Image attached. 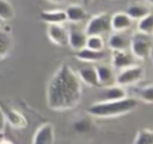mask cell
<instances>
[{"instance_id": "14", "label": "cell", "mask_w": 153, "mask_h": 144, "mask_svg": "<svg viewBox=\"0 0 153 144\" xmlns=\"http://www.w3.org/2000/svg\"><path fill=\"white\" fill-rule=\"evenodd\" d=\"M39 18L42 21L49 24H63L67 21L66 12L63 10H49L42 11L39 13Z\"/></svg>"}, {"instance_id": "17", "label": "cell", "mask_w": 153, "mask_h": 144, "mask_svg": "<svg viewBox=\"0 0 153 144\" xmlns=\"http://www.w3.org/2000/svg\"><path fill=\"white\" fill-rule=\"evenodd\" d=\"M130 38L124 32H114L109 38V48L111 50H127Z\"/></svg>"}, {"instance_id": "1", "label": "cell", "mask_w": 153, "mask_h": 144, "mask_svg": "<svg viewBox=\"0 0 153 144\" xmlns=\"http://www.w3.org/2000/svg\"><path fill=\"white\" fill-rule=\"evenodd\" d=\"M82 99V82L78 74L62 63L47 87V105L51 111L65 112L75 108Z\"/></svg>"}, {"instance_id": "24", "label": "cell", "mask_w": 153, "mask_h": 144, "mask_svg": "<svg viewBox=\"0 0 153 144\" xmlns=\"http://www.w3.org/2000/svg\"><path fill=\"white\" fill-rule=\"evenodd\" d=\"M73 126V130L80 134H85V133H88L92 129V123L90 119L87 118H80V119H76L75 121H73L72 124Z\"/></svg>"}, {"instance_id": "33", "label": "cell", "mask_w": 153, "mask_h": 144, "mask_svg": "<svg viewBox=\"0 0 153 144\" xmlns=\"http://www.w3.org/2000/svg\"><path fill=\"white\" fill-rule=\"evenodd\" d=\"M1 138H2V133H0V140H1Z\"/></svg>"}, {"instance_id": "5", "label": "cell", "mask_w": 153, "mask_h": 144, "mask_svg": "<svg viewBox=\"0 0 153 144\" xmlns=\"http://www.w3.org/2000/svg\"><path fill=\"white\" fill-rule=\"evenodd\" d=\"M145 70L141 65L133 64L124 69H121L117 76L115 77V83L122 87H128L140 82L143 79Z\"/></svg>"}, {"instance_id": "29", "label": "cell", "mask_w": 153, "mask_h": 144, "mask_svg": "<svg viewBox=\"0 0 153 144\" xmlns=\"http://www.w3.org/2000/svg\"><path fill=\"white\" fill-rule=\"evenodd\" d=\"M0 144H14L12 140H10V139H7V138H1V140H0Z\"/></svg>"}, {"instance_id": "31", "label": "cell", "mask_w": 153, "mask_h": 144, "mask_svg": "<svg viewBox=\"0 0 153 144\" xmlns=\"http://www.w3.org/2000/svg\"><path fill=\"white\" fill-rule=\"evenodd\" d=\"M149 57H151V60H152V63H153V49H152V51H151V54H149Z\"/></svg>"}, {"instance_id": "26", "label": "cell", "mask_w": 153, "mask_h": 144, "mask_svg": "<svg viewBox=\"0 0 153 144\" xmlns=\"http://www.w3.org/2000/svg\"><path fill=\"white\" fill-rule=\"evenodd\" d=\"M140 99L146 104H153V83L147 84L139 89Z\"/></svg>"}, {"instance_id": "23", "label": "cell", "mask_w": 153, "mask_h": 144, "mask_svg": "<svg viewBox=\"0 0 153 144\" xmlns=\"http://www.w3.org/2000/svg\"><path fill=\"white\" fill-rule=\"evenodd\" d=\"M133 144H153V131L149 129L139 130Z\"/></svg>"}, {"instance_id": "3", "label": "cell", "mask_w": 153, "mask_h": 144, "mask_svg": "<svg viewBox=\"0 0 153 144\" xmlns=\"http://www.w3.org/2000/svg\"><path fill=\"white\" fill-rule=\"evenodd\" d=\"M130 54L134 56V58L137 60H145L149 57V54L152 51V43L149 40V36L141 33V32H135L130 37V44H129Z\"/></svg>"}, {"instance_id": "11", "label": "cell", "mask_w": 153, "mask_h": 144, "mask_svg": "<svg viewBox=\"0 0 153 144\" xmlns=\"http://www.w3.org/2000/svg\"><path fill=\"white\" fill-rule=\"evenodd\" d=\"M86 39L87 35L85 31H81L76 27H72L68 31V46L73 49L74 51H78L86 46Z\"/></svg>"}, {"instance_id": "18", "label": "cell", "mask_w": 153, "mask_h": 144, "mask_svg": "<svg viewBox=\"0 0 153 144\" xmlns=\"http://www.w3.org/2000/svg\"><path fill=\"white\" fill-rule=\"evenodd\" d=\"M96 70H97V76H98L99 86L108 87V86H111L115 82L114 71H112V69L110 67L100 64V65H96Z\"/></svg>"}, {"instance_id": "28", "label": "cell", "mask_w": 153, "mask_h": 144, "mask_svg": "<svg viewBox=\"0 0 153 144\" xmlns=\"http://www.w3.org/2000/svg\"><path fill=\"white\" fill-rule=\"evenodd\" d=\"M48 1H51L55 4H65V2H73L74 0H48Z\"/></svg>"}, {"instance_id": "12", "label": "cell", "mask_w": 153, "mask_h": 144, "mask_svg": "<svg viewBox=\"0 0 153 144\" xmlns=\"http://www.w3.org/2000/svg\"><path fill=\"white\" fill-rule=\"evenodd\" d=\"M74 56L79 61L88 62V63H94V62L103 61L105 58V52H104V50L97 51V50H91V49H88V48L85 46V48L75 51Z\"/></svg>"}, {"instance_id": "21", "label": "cell", "mask_w": 153, "mask_h": 144, "mask_svg": "<svg viewBox=\"0 0 153 144\" xmlns=\"http://www.w3.org/2000/svg\"><path fill=\"white\" fill-rule=\"evenodd\" d=\"M137 31L145 35H153V13H148L137 23Z\"/></svg>"}, {"instance_id": "30", "label": "cell", "mask_w": 153, "mask_h": 144, "mask_svg": "<svg viewBox=\"0 0 153 144\" xmlns=\"http://www.w3.org/2000/svg\"><path fill=\"white\" fill-rule=\"evenodd\" d=\"M81 1H82V4H84V5H90L93 0H81Z\"/></svg>"}, {"instance_id": "15", "label": "cell", "mask_w": 153, "mask_h": 144, "mask_svg": "<svg viewBox=\"0 0 153 144\" xmlns=\"http://www.w3.org/2000/svg\"><path fill=\"white\" fill-rule=\"evenodd\" d=\"M66 17H67V21H71L73 24H76V23H81L84 21L86 18H87V12L85 10L84 6L81 5H69L66 10Z\"/></svg>"}, {"instance_id": "25", "label": "cell", "mask_w": 153, "mask_h": 144, "mask_svg": "<svg viewBox=\"0 0 153 144\" xmlns=\"http://www.w3.org/2000/svg\"><path fill=\"white\" fill-rule=\"evenodd\" d=\"M86 48L91 49V50H97V51H102L104 50V39L102 36H87L86 39Z\"/></svg>"}, {"instance_id": "2", "label": "cell", "mask_w": 153, "mask_h": 144, "mask_svg": "<svg viewBox=\"0 0 153 144\" xmlns=\"http://www.w3.org/2000/svg\"><path fill=\"white\" fill-rule=\"evenodd\" d=\"M139 102L134 98H124L114 101H97L86 108V113L97 118H112L124 115L137 107Z\"/></svg>"}, {"instance_id": "27", "label": "cell", "mask_w": 153, "mask_h": 144, "mask_svg": "<svg viewBox=\"0 0 153 144\" xmlns=\"http://www.w3.org/2000/svg\"><path fill=\"white\" fill-rule=\"evenodd\" d=\"M5 127H6V119H5L2 111L0 109V133L5 132Z\"/></svg>"}, {"instance_id": "20", "label": "cell", "mask_w": 153, "mask_h": 144, "mask_svg": "<svg viewBox=\"0 0 153 144\" xmlns=\"http://www.w3.org/2000/svg\"><path fill=\"white\" fill-rule=\"evenodd\" d=\"M16 11L8 0H0V20L10 21L14 18Z\"/></svg>"}, {"instance_id": "10", "label": "cell", "mask_w": 153, "mask_h": 144, "mask_svg": "<svg viewBox=\"0 0 153 144\" xmlns=\"http://www.w3.org/2000/svg\"><path fill=\"white\" fill-rule=\"evenodd\" d=\"M133 19L126 12H116L111 15L110 25L114 32H124L131 27Z\"/></svg>"}, {"instance_id": "13", "label": "cell", "mask_w": 153, "mask_h": 144, "mask_svg": "<svg viewBox=\"0 0 153 144\" xmlns=\"http://www.w3.org/2000/svg\"><path fill=\"white\" fill-rule=\"evenodd\" d=\"M100 101H114V100H121L127 98V90L126 87L118 86V84H111L104 88V90L100 94Z\"/></svg>"}, {"instance_id": "6", "label": "cell", "mask_w": 153, "mask_h": 144, "mask_svg": "<svg viewBox=\"0 0 153 144\" xmlns=\"http://www.w3.org/2000/svg\"><path fill=\"white\" fill-rule=\"evenodd\" d=\"M0 109L2 111L6 123H8L14 129H24L27 126V120L24 117L23 113H20L19 111H17L16 108L10 107L8 105H6L5 102H2L0 100Z\"/></svg>"}, {"instance_id": "19", "label": "cell", "mask_w": 153, "mask_h": 144, "mask_svg": "<svg viewBox=\"0 0 153 144\" xmlns=\"http://www.w3.org/2000/svg\"><path fill=\"white\" fill-rule=\"evenodd\" d=\"M12 49V40L10 33L5 30L0 29V62L4 61Z\"/></svg>"}, {"instance_id": "9", "label": "cell", "mask_w": 153, "mask_h": 144, "mask_svg": "<svg viewBox=\"0 0 153 144\" xmlns=\"http://www.w3.org/2000/svg\"><path fill=\"white\" fill-rule=\"evenodd\" d=\"M134 56L127 50H111V65L115 69H124L129 65H133Z\"/></svg>"}, {"instance_id": "7", "label": "cell", "mask_w": 153, "mask_h": 144, "mask_svg": "<svg viewBox=\"0 0 153 144\" xmlns=\"http://www.w3.org/2000/svg\"><path fill=\"white\" fill-rule=\"evenodd\" d=\"M49 40L57 46L68 45V30L62 24H49L47 29Z\"/></svg>"}, {"instance_id": "22", "label": "cell", "mask_w": 153, "mask_h": 144, "mask_svg": "<svg viewBox=\"0 0 153 144\" xmlns=\"http://www.w3.org/2000/svg\"><path fill=\"white\" fill-rule=\"evenodd\" d=\"M133 20H140L141 18H143L145 15H147L149 13V10L146 7V6H142V5H137V4H134V5H130L128 8H127V12H126Z\"/></svg>"}, {"instance_id": "16", "label": "cell", "mask_w": 153, "mask_h": 144, "mask_svg": "<svg viewBox=\"0 0 153 144\" xmlns=\"http://www.w3.org/2000/svg\"><path fill=\"white\" fill-rule=\"evenodd\" d=\"M78 76L80 81L90 87H99L98 82V76H97V70L96 67H85L78 70Z\"/></svg>"}, {"instance_id": "8", "label": "cell", "mask_w": 153, "mask_h": 144, "mask_svg": "<svg viewBox=\"0 0 153 144\" xmlns=\"http://www.w3.org/2000/svg\"><path fill=\"white\" fill-rule=\"evenodd\" d=\"M55 143V129L51 123L42 124L32 137V144H54Z\"/></svg>"}, {"instance_id": "32", "label": "cell", "mask_w": 153, "mask_h": 144, "mask_svg": "<svg viewBox=\"0 0 153 144\" xmlns=\"http://www.w3.org/2000/svg\"><path fill=\"white\" fill-rule=\"evenodd\" d=\"M145 1H147V2L151 4V5H153V0H145Z\"/></svg>"}, {"instance_id": "4", "label": "cell", "mask_w": 153, "mask_h": 144, "mask_svg": "<svg viewBox=\"0 0 153 144\" xmlns=\"http://www.w3.org/2000/svg\"><path fill=\"white\" fill-rule=\"evenodd\" d=\"M110 19H111V15L106 12H102V13L93 15L88 20V23L85 27V33L87 36H93V35L103 36V35L108 33L111 30Z\"/></svg>"}]
</instances>
